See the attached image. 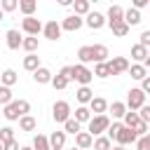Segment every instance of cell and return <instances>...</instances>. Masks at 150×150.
Here are the masks:
<instances>
[{
	"label": "cell",
	"instance_id": "cell-1",
	"mask_svg": "<svg viewBox=\"0 0 150 150\" xmlns=\"http://www.w3.org/2000/svg\"><path fill=\"white\" fill-rule=\"evenodd\" d=\"M89 124V134L91 136H101L103 131H108V127H110V120H108V115H91V120L87 122Z\"/></svg>",
	"mask_w": 150,
	"mask_h": 150
},
{
	"label": "cell",
	"instance_id": "cell-2",
	"mask_svg": "<svg viewBox=\"0 0 150 150\" xmlns=\"http://www.w3.org/2000/svg\"><path fill=\"white\" fill-rule=\"evenodd\" d=\"M145 105V94L136 87V89H129V94H127V110H141Z\"/></svg>",
	"mask_w": 150,
	"mask_h": 150
},
{
	"label": "cell",
	"instance_id": "cell-3",
	"mask_svg": "<svg viewBox=\"0 0 150 150\" xmlns=\"http://www.w3.org/2000/svg\"><path fill=\"white\" fill-rule=\"evenodd\" d=\"M73 80H77L82 87H87L91 80H94V73L87 68V66H82V63H77V66H73Z\"/></svg>",
	"mask_w": 150,
	"mask_h": 150
},
{
	"label": "cell",
	"instance_id": "cell-4",
	"mask_svg": "<svg viewBox=\"0 0 150 150\" xmlns=\"http://www.w3.org/2000/svg\"><path fill=\"white\" fill-rule=\"evenodd\" d=\"M52 115H54L56 122L70 120V103H68V101H56V103L52 105Z\"/></svg>",
	"mask_w": 150,
	"mask_h": 150
},
{
	"label": "cell",
	"instance_id": "cell-5",
	"mask_svg": "<svg viewBox=\"0 0 150 150\" xmlns=\"http://www.w3.org/2000/svg\"><path fill=\"white\" fill-rule=\"evenodd\" d=\"M21 28H23V33H26V35L38 38V33L42 30V23H40V19H35V16H26V19L21 21Z\"/></svg>",
	"mask_w": 150,
	"mask_h": 150
},
{
	"label": "cell",
	"instance_id": "cell-6",
	"mask_svg": "<svg viewBox=\"0 0 150 150\" xmlns=\"http://www.w3.org/2000/svg\"><path fill=\"white\" fill-rule=\"evenodd\" d=\"M108 68H110V75H122V73L129 70V61L124 56H115V59L108 61Z\"/></svg>",
	"mask_w": 150,
	"mask_h": 150
},
{
	"label": "cell",
	"instance_id": "cell-7",
	"mask_svg": "<svg viewBox=\"0 0 150 150\" xmlns=\"http://www.w3.org/2000/svg\"><path fill=\"white\" fill-rule=\"evenodd\" d=\"M42 33H45V38L47 40H59L61 38V23H56V21H47L45 26H42Z\"/></svg>",
	"mask_w": 150,
	"mask_h": 150
},
{
	"label": "cell",
	"instance_id": "cell-8",
	"mask_svg": "<svg viewBox=\"0 0 150 150\" xmlns=\"http://www.w3.org/2000/svg\"><path fill=\"white\" fill-rule=\"evenodd\" d=\"M115 141L120 143V145H129V143H136L138 141V136L131 131V129H127L124 124H122V129L117 131V136H115Z\"/></svg>",
	"mask_w": 150,
	"mask_h": 150
},
{
	"label": "cell",
	"instance_id": "cell-9",
	"mask_svg": "<svg viewBox=\"0 0 150 150\" xmlns=\"http://www.w3.org/2000/svg\"><path fill=\"white\" fill-rule=\"evenodd\" d=\"M84 23H87L91 30H98V28H103V26H105V16H103V14H98V12H89V14H87V19H84Z\"/></svg>",
	"mask_w": 150,
	"mask_h": 150
},
{
	"label": "cell",
	"instance_id": "cell-10",
	"mask_svg": "<svg viewBox=\"0 0 150 150\" xmlns=\"http://www.w3.org/2000/svg\"><path fill=\"white\" fill-rule=\"evenodd\" d=\"M108 26H115V23H120V21H124V9L120 7V5H110V9H108Z\"/></svg>",
	"mask_w": 150,
	"mask_h": 150
},
{
	"label": "cell",
	"instance_id": "cell-11",
	"mask_svg": "<svg viewBox=\"0 0 150 150\" xmlns=\"http://www.w3.org/2000/svg\"><path fill=\"white\" fill-rule=\"evenodd\" d=\"M82 23H84V19H82V16L70 14V16H66V19L61 21V30H70V33H73V30H77Z\"/></svg>",
	"mask_w": 150,
	"mask_h": 150
},
{
	"label": "cell",
	"instance_id": "cell-12",
	"mask_svg": "<svg viewBox=\"0 0 150 150\" xmlns=\"http://www.w3.org/2000/svg\"><path fill=\"white\" fill-rule=\"evenodd\" d=\"M91 145H94V136H91L89 131H80V134L75 136V148L87 150V148H91Z\"/></svg>",
	"mask_w": 150,
	"mask_h": 150
},
{
	"label": "cell",
	"instance_id": "cell-13",
	"mask_svg": "<svg viewBox=\"0 0 150 150\" xmlns=\"http://www.w3.org/2000/svg\"><path fill=\"white\" fill-rule=\"evenodd\" d=\"M5 38H7V47H9V49H19V47H21V42H23L21 33H19L16 28H9Z\"/></svg>",
	"mask_w": 150,
	"mask_h": 150
},
{
	"label": "cell",
	"instance_id": "cell-14",
	"mask_svg": "<svg viewBox=\"0 0 150 150\" xmlns=\"http://www.w3.org/2000/svg\"><path fill=\"white\" fill-rule=\"evenodd\" d=\"M89 110H91L94 115H105V110H108V101L101 98V96H96V98L89 101Z\"/></svg>",
	"mask_w": 150,
	"mask_h": 150
},
{
	"label": "cell",
	"instance_id": "cell-15",
	"mask_svg": "<svg viewBox=\"0 0 150 150\" xmlns=\"http://www.w3.org/2000/svg\"><path fill=\"white\" fill-rule=\"evenodd\" d=\"M63 145H66V131H54L49 136V148L52 150H63Z\"/></svg>",
	"mask_w": 150,
	"mask_h": 150
},
{
	"label": "cell",
	"instance_id": "cell-16",
	"mask_svg": "<svg viewBox=\"0 0 150 150\" xmlns=\"http://www.w3.org/2000/svg\"><path fill=\"white\" fill-rule=\"evenodd\" d=\"M52 73H49V68H45V66H40L35 73H33V80L38 82V84H47V82H52Z\"/></svg>",
	"mask_w": 150,
	"mask_h": 150
},
{
	"label": "cell",
	"instance_id": "cell-17",
	"mask_svg": "<svg viewBox=\"0 0 150 150\" xmlns=\"http://www.w3.org/2000/svg\"><path fill=\"white\" fill-rule=\"evenodd\" d=\"M91 52H94V63H105V59H108L105 45H91Z\"/></svg>",
	"mask_w": 150,
	"mask_h": 150
},
{
	"label": "cell",
	"instance_id": "cell-18",
	"mask_svg": "<svg viewBox=\"0 0 150 150\" xmlns=\"http://www.w3.org/2000/svg\"><path fill=\"white\" fill-rule=\"evenodd\" d=\"M77 59H80V63H82V66L91 63V61H94V52H91V45H84V47H80V49H77Z\"/></svg>",
	"mask_w": 150,
	"mask_h": 150
},
{
	"label": "cell",
	"instance_id": "cell-19",
	"mask_svg": "<svg viewBox=\"0 0 150 150\" xmlns=\"http://www.w3.org/2000/svg\"><path fill=\"white\" fill-rule=\"evenodd\" d=\"M124 23H127V26H136V23H141V12L134 9V7H129V9L124 12Z\"/></svg>",
	"mask_w": 150,
	"mask_h": 150
},
{
	"label": "cell",
	"instance_id": "cell-20",
	"mask_svg": "<svg viewBox=\"0 0 150 150\" xmlns=\"http://www.w3.org/2000/svg\"><path fill=\"white\" fill-rule=\"evenodd\" d=\"M2 115L9 120V122H14V120H19L21 115H19V105H16V101H12V103H7L5 105V110H2Z\"/></svg>",
	"mask_w": 150,
	"mask_h": 150
},
{
	"label": "cell",
	"instance_id": "cell-21",
	"mask_svg": "<svg viewBox=\"0 0 150 150\" xmlns=\"http://www.w3.org/2000/svg\"><path fill=\"white\" fill-rule=\"evenodd\" d=\"M75 16H87L89 14V0H73Z\"/></svg>",
	"mask_w": 150,
	"mask_h": 150
},
{
	"label": "cell",
	"instance_id": "cell-22",
	"mask_svg": "<svg viewBox=\"0 0 150 150\" xmlns=\"http://www.w3.org/2000/svg\"><path fill=\"white\" fill-rule=\"evenodd\" d=\"M23 68L30 70V73H35V70L40 68V56H38V54H28V56L23 59Z\"/></svg>",
	"mask_w": 150,
	"mask_h": 150
},
{
	"label": "cell",
	"instance_id": "cell-23",
	"mask_svg": "<svg viewBox=\"0 0 150 150\" xmlns=\"http://www.w3.org/2000/svg\"><path fill=\"white\" fill-rule=\"evenodd\" d=\"M16 73L12 70V68H7V70H2V75H0V82H2V87H12V84H16Z\"/></svg>",
	"mask_w": 150,
	"mask_h": 150
},
{
	"label": "cell",
	"instance_id": "cell-24",
	"mask_svg": "<svg viewBox=\"0 0 150 150\" xmlns=\"http://www.w3.org/2000/svg\"><path fill=\"white\" fill-rule=\"evenodd\" d=\"M35 127H38L35 117H30V115H23V117H19V129H21V131H33Z\"/></svg>",
	"mask_w": 150,
	"mask_h": 150
},
{
	"label": "cell",
	"instance_id": "cell-25",
	"mask_svg": "<svg viewBox=\"0 0 150 150\" xmlns=\"http://www.w3.org/2000/svg\"><path fill=\"white\" fill-rule=\"evenodd\" d=\"M131 59L138 61V63H143V61L148 59V49L141 47V45H134V47H131Z\"/></svg>",
	"mask_w": 150,
	"mask_h": 150
},
{
	"label": "cell",
	"instance_id": "cell-26",
	"mask_svg": "<svg viewBox=\"0 0 150 150\" xmlns=\"http://www.w3.org/2000/svg\"><path fill=\"white\" fill-rule=\"evenodd\" d=\"M129 73H131L134 80H143V77H148V70H145L143 63H134V66H129Z\"/></svg>",
	"mask_w": 150,
	"mask_h": 150
},
{
	"label": "cell",
	"instance_id": "cell-27",
	"mask_svg": "<svg viewBox=\"0 0 150 150\" xmlns=\"http://www.w3.org/2000/svg\"><path fill=\"white\" fill-rule=\"evenodd\" d=\"M110 112H112V117H115V120L124 117V115H127V103H122V101H112V105H110Z\"/></svg>",
	"mask_w": 150,
	"mask_h": 150
},
{
	"label": "cell",
	"instance_id": "cell-28",
	"mask_svg": "<svg viewBox=\"0 0 150 150\" xmlns=\"http://www.w3.org/2000/svg\"><path fill=\"white\" fill-rule=\"evenodd\" d=\"M138 122H141L138 112H134V110H127V115H124V127H127V129H136V127H138Z\"/></svg>",
	"mask_w": 150,
	"mask_h": 150
},
{
	"label": "cell",
	"instance_id": "cell-29",
	"mask_svg": "<svg viewBox=\"0 0 150 150\" xmlns=\"http://www.w3.org/2000/svg\"><path fill=\"white\" fill-rule=\"evenodd\" d=\"M33 150H52L49 148V138L47 136H42V134H38L35 138H33V145H30Z\"/></svg>",
	"mask_w": 150,
	"mask_h": 150
},
{
	"label": "cell",
	"instance_id": "cell-30",
	"mask_svg": "<svg viewBox=\"0 0 150 150\" xmlns=\"http://www.w3.org/2000/svg\"><path fill=\"white\" fill-rule=\"evenodd\" d=\"M19 9H21L26 16H33V12L38 9V2H35V0H21V2H19Z\"/></svg>",
	"mask_w": 150,
	"mask_h": 150
},
{
	"label": "cell",
	"instance_id": "cell-31",
	"mask_svg": "<svg viewBox=\"0 0 150 150\" xmlns=\"http://www.w3.org/2000/svg\"><path fill=\"white\" fill-rule=\"evenodd\" d=\"M75 96H77V101H80L82 105H84V103H89V101L94 98V94H91V89H89V87H80V89L75 91Z\"/></svg>",
	"mask_w": 150,
	"mask_h": 150
},
{
	"label": "cell",
	"instance_id": "cell-32",
	"mask_svg": "<svg viewBox=\"0 0 150 150\" xmlns=\"http://www.w3.org/2000/svg\"><path fill=\"white\" fill-rule=\"evenodd\" d=\"M75 120L82 124V122H89L91 120V110L87 108V105H80V108H75Z\"/></svg>",
	"mask_w": 150,
	"mask_h": 150
},
{
	"label": "cell",
	"instance_id": "cell-33",
	"mask_svg": "<svg viewBox=\"0 0 150 150\" xmlns=\"http://www.w3.org/2000/svg\"><path fill=\"white\" fill-rule=\"evenodd\" d=\"M63 131H66V134H73V136H77V134H80V122H77L75 117L66 120V122H63Z\"/></svg>",
	"mask_w": 150,
	"mask_h": 150
},
{
	"label": "cell",
	"instance_id": "cell-34",
	"mask_svg": "<svg viewBox=\"0 0 150 150\" xmlns=\"http://www.w3.org/2000/svg\"><path fill=\"white\" fill-rule=\"evenodd\" d=\"M21 47H23V49H26L28 54H35V49L40 47V42H38V38H30V35H28V38H23Z\"/></svg>",
	"mask_w": 150,
	"mask_h": 150
},
{
	"label": "cell",
	"instance_id": "cell-35",
	"mask_svg": "<svg viewBox=\"0 0 150 150\" xmlns=\"http://www.w3.org/2000/svg\"><path fill=\"white\" fill-rule=\"evenodd\" d=\"M110 138L108 136H98V138H94V150H110Z\"/></svg>",
	"mask_w": 150,
	"mask_h": 150
},
{
	"label": "cell",
	"instance_id": "cell-36",
	"mask_svg": "<svg viewBox=\"0 0 150 150\" xmlns=\"http://www.w3.org/2000/svg\"><path fill=\"white\" fill-rule=\"evenodd\" d=\"M9 141H14V129H12V127H2V129H0V143L5 145V143H9Z\"/></svg>",
	"mask_w": 150,
	"mask_h": 150
},
{
	"label": "cell",
	"instance_id": "cell-37",
	"mask_svg": "<svg viewBox=\"0 0 150 150\" xmlns=\"http://www.w3.org/2000/svg\"><path fill=\"white\" fill-rule=\"evenodd\" d=\"M12 101H14V98H12V89L0 84V105H7V103H12Z\"/></svg>",
	"mask_w": 150,
	"mask_h": 150
},
{
	"label": "cell",
	"instance_id": "cell-38",
	"mask_svg": "<svg viewBox=\"0 0 150 150\" xmlns=\"http://www.w3.org/2000/svg\"><path fill=\"white\" fill-rule=\"evenodd\" d=\"M112 28V35H117V38H124L127 33H129V26L124 23V21H120V23H115V26H110Z\"/></svg>",
	"mask_w": 150,
	"mask_h": 150
},
{
	"label": "cell",
	"instance_id": "cell-39",
	"mask_svg": "<svg viewBox=\"0 0 150 150\" xmlns=\"http://www.w3.org/2000/svg\"><path fill=\"white\" fill-rule=\"evenodd\" d=\"M94 75H96V77H110L108 61H105V63H96V68H94Z\"/></svg>",
	"mask_w": 150,
	"mask_h": 150
},
{
	"label": "cell",
	"instance_id": "cell-40",
	"mask_svg": "<svg viewBox=\"0 0 150 150\" xmlns=\"http://www.w3.org/2000/svg\"><path fill=\"white\" fill-rule=\"evenodd\" d=\"M68 82H70V80H66V77H63V75H59V73L52 77V87H54V89H66V87H68Z\"/></svg>",
	"mask_w": 150,
	"mask_h": 150
},
{
	"label": "cell",
	"instance_id": "cell-41",
	"mask_svg": "<svg viewBox=\"0 0 150 150\" xmlns=\"http://www.w3.org/2000/svg\"><path fill=\"white\" fill-rule=\"evenodd\" d=\"M136 150H150V131L136 141Z\"/></svg>",
	"mask_w": 150,
	"mask_h": 150
},
{
	"label": "cell",
	"instance_id": "cell-42",
	"mask_svg": "<svg viewBox=\"0 0 150 150\" xmlns=\"http://www.w3.org/2000/svg\"><path fill=\"white\" fill-rule=\"evenodd\" d=\"M16 7H19L16 0H2V2H0V9H2V12H14Z\"/></svg>",
	"mask_w": 150,
	"mask_h": 150
},
{
	"label": "cell",
	"instance_id": "cell-43",
	"mask_svg": "<svg viewBox=\"0 0 150 150\" xmlns=\"http://www.w3.org/2000/svg\"><path fill=\"white\" fill-rule=\"evenodd\" d=\"M16 105H19V115H21V117L30 112V103H28L26 98H19V101H16Z\"/></svg>",
	"mask_w": 150,
	"mask_h": 150
},
{
	"label": "cell",
	"instance_id": "cell-44",
	"mask_svg": "<svg viewBox=\"0 0 150 150\" xmlns=\"http://www.w3.org/2000/svg\"><path fill=\"white\" fill-rule=\"evenodd\" d=\"M138 117H141V122L150 124V105H143V108L138 110Z\"/></svg>",
	"mask_w": 150,
	"mask_h": 150
},
{
	"label": "cell",
	"instance_id": "cell-45",
	"mask_svg": "<svg viewBox=\"0 0 150 150\" xmlns=\"http://www.w3.org/2000/svg\"><path fill=\"white\" fill-rule=\"evenodd\" d=\"M120 129H122V122H112V124L108 127V138H115Z\"/></svg>",
	"mask_w": 150,
	"mask_h": 150
},
{
	"label": "cell",
	"instance_id": "cell-46",
	"mask_svg": "<svg viewBox=\"0 0 150 150\" xmlns=\"http://www.w3.org/2000/svg\"><path fill=\"white\" fill-rule=\"evenodd\" d=\"M138 45H141V47H145V49H150V30H143V33H141Z\"/></svg>",
	"mask_w": 150,
	"mask_h": 150
},
{
	"label": "cell",
	"instance_id": "cell-47",
	"mask_svg": "<svg viewBox=\"0 0 150 150\" xmlns=\"http://www.w3.org/2000/svg\"><path fill=\"white\" fill-rule=\"evenodd\" d=\"M59 75H63L66 80H73V66H63V68L59 70Z\"/></svg>",
	"mask_w": 150,
	"mask_h": 150
},
{
	"label": "cell",
	"instance_id": "cell-48",
	"mask_svg": "<svg viewBox=\"0 0 150 150\" xmlns=\"http://www.w3.org/2000/svg\"><path fill=\"white\" fill-rule=\"evenodd\" d=\"M138 89H141V91H143V94H150V75H148V77H143V80H141V87H138Z\"/></svg>",
	"mask_w": 150,
	"mask_h": 150
},
{
	"label": "cell",
	"instance_id": "cell-49",
	"mask_svg": "<svg viewBox=\"0 0 150 150\" xmlns=\"http://www.w3.org/2000/svg\"><path fill=\"white\" fill-rule=\"evenodd\" d=\"M148 5H150V0H134V9H138V12L143 7H148Z\"/></svg>",
	"mask_w": 150,
	"mask_h": 150
},
{
	"label": "cell",
	"instance_id": "cell-50",
	"mask_svg": "<svg viewBox=\"0 0 150 150\" xmlns=\"http://www.w3.org/2000/svg\"><path fill=\"white\" fill-rule=\"evenodd\" d=\"M2 150H21V148H19V143H16V141H9V143H5V145H2Z\"/></svg>",
	"mask_w": 150,
	"mask_h": 150
},
{
	"label": "cell",
	"instance_id": "cell-51",
	"mask_svg": "<svg viewBox=\"0 0 150 150\" xmlns=\"http://www.w3.org/2000/svg\"><path fill=\"white\" fill-rule=\"evenodd\" d=\"M59 2H61V7H70L73 5V0H59Z\"/></svg>",
	"mask_w": 150,
	"mask_h": 150
},
{
	"label": "cell",
	"instance_id": "cell-52",
	"mask_svg": "<svg viewBox=\"0 0 150 150\" xmlns=\"http://www.w3.org/2000/svg\"><path fill=\"white\" fill-rule=\"evenodd\" d=\"M112 150H127V148H124V145H117V148H112Z\"/></svg>",
	"mask_w": 150,
	"mask_h": 150
},
{
	"label": "cell",
	"instance_id": "cell-53",
	"mask_svg": "<svg viewBox=\"0 0 150 150\" xmlns=\"http://www.w3.org/2000/svg\"><path fill=\"white\" fill-rule=\"evenodd\" d=\"M21 150H33V148H30V145H23V148H21Z\"/></svg>",
	"mask_w": 150,
	"mask_h": 150
},
{
	"label": "cell",
	"instance_id": "cell-54",
	"mask_svg": "<svg viewBox=\"0 0 150 150\" xmlns=\"http://www.w3.org/2000/svg\"><path fill=\"white\" fill-rule=\"evenodd\" d=\"M2 19H5V12H2V9H0V21H2Z\"/></svg>",
	"mask_w": 150,
	"mask_h": 150
},
{
	"label": "cell",
	"instance_id": "cell-55",
	"mask_svg": "<svg viewBox=\"0 0 150 150\" xmlns=\"http://www.w3.org/2000/svg\"><path fill=\"white\" fill-rule=\"evenodd\" d=\"M70 150H80V148H70Z\"/></svg>",
	"mask_w": 150,
	"mask_h": 150
},
{
	"label": "cell",
	"instance_id": "cell-56",
	"mask_svg": "<svg viewBox=\"0 0 150 150\" xmlns=\"http://www.w3.org/2000/svg\"><path fill=\"white\" fill-rule=\"evenodd\" d=\"M148 56H150V49H148Z\"/></svg>",
	"mask_w": 150,
	"mask_h": 150
},
{
	"label": "cell",
	"instance_id": "cell-57",
	"mask_svg": "<svg viewBox=\"0 0 150 150\" xmlns=\"http://www.w3.org/2000/svg\"><path fill=\"white\" fill-rule=\"evenodd\" d=\"M0 150H2V143H0Z\"/></svg>",
	"mask_w": 150,
	"mask_h": 150
},
{
	"label": "cell",
	"instance_id": "cell-58",
	"mask_svg": "<svg viewBox=\"0 0 150 150\" xmlns=\"http://www.w3.org/2000/svg\"><path fill=\"white\" fill-rule=\"evenodd\" d=\"M148 7H150V5H148Z\"/></svg>",
	"mask_w": 150,
	"mask_h": 150
}]
</instances>
